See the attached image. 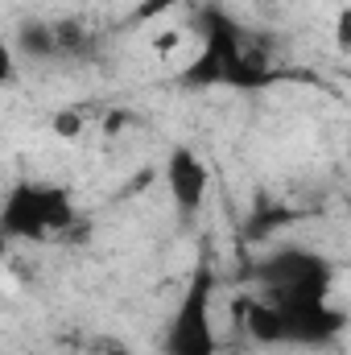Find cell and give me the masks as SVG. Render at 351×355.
<instances>
[{
    "label": "cell",
    "instance_id": "7a4b0ae2",
    "mask_svg": "<svg viewBox=\"0 0 351 355\" xmlns=\"http://www.w3.org/2000/svg\"><path fill=\"white\" fill-rule=\"evenodd\" d=\"M182 83H190V87H252V83H261V71L248 58L244 33L228 17L207 12L198 21V42H194L190 62L182 67Z\"/></svg>",
    "mask_w": 351,
    "mask_h": 355
},
{
    "label": "cell",
    "instance_id": "ba28073f",
    "mask_svg": "<svg viewBox=\"0 0 351 355\" xmlns=\"http://www.w3.org/2000/svg\"><path fill=\"white\" fill-rule=\"evenodd\" d=\"M331 37H335L339 50H348L351 54V0L348 4H339V12H335V21H331Z\"/></svg>",
    "mask_w": 351,
    "mask_h": 355
},
{
    "label": "cell",
    "instance_id": "52a82bcc",
    "mask_svg": "<svg viewBox=\"0 0 351 355\" xmlns=\"http://www.w3.org/2000/svg\"><path fill=\"white\" fill-rule=\"evenodd\" d=\"M83 128H87V120H83V112H79V107L58 112V116H54V124H50V132H54L58 141H67V145H75V141L83 137Z\"/></svg>",
    "mask_w": 351,
    "mask_h": 355
},
{
    "label": "cell",
    "instance_id": "5b68a950",
    "mask_svg": "<svg viewBox=\"0 0 351 355\" xmlns=\"http://www.w3.org/2000/svg\"><path fill=\"white\" fill-rule=\"evenodd\" d=\"M162 182H166V194L174 202V215L182 223H194L207 202H211V186H215V174H211V162L194 149V145H174L166 153V166H162Z\"/></svg>",
    "mask_w": 351,
    "mask_h": 355
},
{
    "label": "cell",
    "instance_id": "9c48e42d",
    "mask_svg": "<svg viewBox=\"0 0 351 355\" xmlns=\"http://www.w3.org/2000/svg\"><path fill=\"white\" fill-rule=\"evenodd\" d=\"M182 42H186V33L174 29V25H166L162 33H153V54H162V58H166V54H178Z\"/></svg>",
    "mask_w": 351,
    "mask_h": 355
},
{
    "label": "cell",
    "instance_id": "3957f363",
    "mask_svg": "<svg viewBox=\"0 0 351 355\" xmlns=\"http://www.w3.org/2000/svg\"><path fill=\"white\" fill-rule=\"evenodd\" d=\"M162 355H219L215 322V272L194 268L178 293L170 322L162 331Z\"/></svg>",
    "mask_w": 351,
    "mask_h": 355
},
{
    "label": "cell",
    "instance_id": "8992f818",
    "mask_svg": "<svg viewBox=\"0 0 351 355\" xmlns=\"http://www.w3.org/2000/svg\"><path fill=\"white\" fill-rule=\"evenodd\" d=\"M190 4H198V0H137L128 21H132V25H157V21H166L170 12L190 8Z\"/></svg>",
    "mask_w": 351,
    "mask_h": 355
},
{
    "label": "cell",
    "instance_id": "277c9868",
    "mask_svg": "<svg viewBox=\"0 0 351 355\" xmlns=\"http://www.w3.org/2000/svg\"><path fill=\"white\" fill-rule=\"evenodd\" d=\"M257 285L264 297H277V302H323L331 297L335 265L314 248H298V244L273 248L257 265Z\"/></svg>",
    "mask_w": 351,
    "mask_h": 355
},
{
    "label": "cell",
    "instance_id": "6da1fadb",
    "mask_svg": "<svg viewBox=\"0 0 351 355\" xmlns=\"http://www.w3.org/2000/svg\"><path fill=\"white\" fill-rule=\"evenodd\" d=\"M71 219H75V198L58 182L21 178L4 190L0 232L12 244H50L71 227Z\"/></svg>",
    "mask_w": 351,
    "mask_h": 355
}]
</instances>
